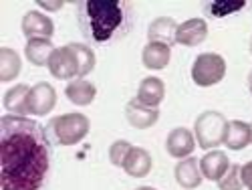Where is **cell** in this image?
I'll list each match as a JSON object with an SVG mask.
<instances>
[{"label": "cell", "instance_id": "obj_1", "mask_svg": "<svg viewBox=\"0 0 252 190\" xmlns=\"http://www.w3.org/2000/svg\"><path fill=\"white\" fill-rule=\"evenodd\" d=\"M51 154V138L40 123L12 114L0 117L2 190H45Z\"/></svg>", "mask_w": 252, "mask_h": 190}, {"label": "cell", "instance_id": "obj_2", "mask_svg": "<svg viewBox=\"0 0 252 190\" xmlns=\"http://www.w3.org/2000/svg\"><path fill=\"white\" fill-rule=\"evenodd\" d=\"M77 20L87 40L105 45L131 31L133 6L123 0H83L77 2Z\"/></svg>", "mask_w": 252, "mask_h": 190}, {"label": "cell", "instance_id": "obj_3", "mask_svg": "<svg viewBox=\"0 0 252 190\" xmlns=\"http://www.w3.org/2000/svg\"><path fill=\"white\" fill-rule=\"evenodd\" d=\"M91 130V121L83 114H65L49 121V138L61 146H75Z\"/></svg>", "mask_w": 252, "mask_h": 190}, {"label": "cell", "instance_id": "obj_4", "mask_svg": "<svg viewBox=\"0 0 252 190\" xmlns=\"http://www.w3.org/2000/svg\"><path fill=\"white\" fill-rule=\"evenodd\" d=\"M226 117L220 112H204L198 115L194 134L196 142L204 150H212V148L224 144V134H226Z\"/></svg>", "mask_w": 252, "mask_h": 190}, {"label": "cell", "instance_id": "obj_5", "mask_svg": "<svg viewBox=\"0 0 252 190\" xmlns=\"http://www.w3.org/2000/svg\"><path fill=\"white\" fill-rule=\"evenodd\" d=\"M226 75V61L218 53H202L192 65V79L200 87H212Z\"/></svg>", "mask_w": 252, "mask_h": 190}, {"label": "cell", "instance_id": "obj_6", "mask_svg": "<svg viewBox=\"0 0 252 190\" xmlns=\"http://www.w3.org/2000/svg\"><path fill=\"white\" fill-rule=\"evenodd\" d=\"M47 67H49L51 75L61 79V81L79 79V63H77V57H75V53H73V49L69 45L55 49V53L51 55Z\"/></svg>", "mask_w": 252, "mask_h": 190}, {"label": "cell", "instance_id": "obj_7", "mask_svg": "<svg viewBox=\"0 0 252 190\" xmlns=\"http://www.w3.org/2000/svg\"><path fill=\"white\" fill-rule=\"evenodd\" d=\"M57 105V91L53 85L49 83L40 81L36 83L34 87H31V93H29V114L36 115V117H43L47 115L53 108Z\"/></svg>", "mask_w": 252, "mask_h": 190}, {"label": "cell", "instance_id": "obj_8", "mask_svg": "<svg viewBox=\"0 0 252 190\" xmlns=\"http://www.w3.org/2000/svg\"><path fill=\"white\" fill-rule=\"evenodd\" d=\"M20 29H23L25 37L31 40V38H51L53 33H55V25L53 20L38 12V10H29L25 16H23V23H20Z\"/></svg>", "mask_w": 252, "mask_h": 190}, {"label": "cell", "instance_id": "obj_9", "mask_svg": "<svg viewBox=\"0 0 252 190\" xmlns=\"http://www.w3.org/2000/svg\"><path fill=\"white\" fill-rule=\"evenodd\" d=\"M125 117L127 121L137 130H148L159 119V110L158 108H150V105L141 103L137 97L131 99L127 105H125Z\"/></svg>", "mask_w": 252, "mask_h": 190}, {"label": "cell", "instance_id": "obj_10", "mask_svg": "<svg viewBox=\"0 0 252 190\" xmlns=\"http://www.w3.org/2000/svg\"><path fill=\"white\" fill-rule=\"evenodd\" d=\"M194 148H196V138L188 128L172 130L170 136H167V140H165V150L172 158H182L184 160L188 156H192Z\"/></svg>", "mask_w": 252, "mask_h": 190}, {"label": "cell", "instance_id": "obj_11", "mask_svg": "<svg viewBox=\"0 0 252 190\" xmlns=\"http://www.w3.org/2000/svg\"><path fill=\"white\" fill-rule=\"evenodd\" d=\"M208 37V25L204 18H190L178 27L176 33V43L184 47H196L202 45Z\"/></svg>", "mask_w": 252, "mask_h": 190}, {"label": "cell", "instance_id": "obj_12", "mask_svg": "<svg viewBox=\"0 0 252 190\" xmlns=\"http://www.w3.org/2000/svg\"><path fill=\"white\" fill-rule=\"evenodd\" d=\"M174 174H176V182H178L182 188H186V190L198 188V186L202 184V178H204V176H202V170H200L198 158H192V156L180 160V162L176 164Z\"/></svg>", "mask_w": 252, "mask_h": 190}, {"label": "cell", "instance_id": "obj_13", "mask_svg": "<svg viewBox=\"0 0 252 190\" xmlns=\"http://www.w3.org/2000/svg\"><path fill=\"white\" fill-rule=\"evenodd\" d=\"M230 168V162H228V156L220 150H210L206 156H202L200 160V170H202V176L206 180H212V182H218L226 170Z\"/></svg>", "mask_w": 252, "mask_h": 190}, {"label": "cell", "instance_id": "obj_14", "mask_svg": "<svg viewBox=\"0 0 252 190\" xmlns=\"http://www.w3.org/2000/svg\"><path fill=\"white\" fill-rule=\"evenodd\" d=\"M178 23L170 16H159L156 18L154 23L150 25L148 29V38L150 43H161V45H167L172 47L176 43V33H178Z\"/></svg>", "mask_w": 252, "mask_h": 190}, {"label": "cell", "instance_id": "obj_15", "mask_svg": "<svg viewBox=\"0 0 252 190\" xmlns=\"http://www.w3.org/2000/svg\"><path fill=\"white\" fill-rule=\"evenodd\" d=\"M123 170L127 172L129 176L133 178H143L148 176L150 170H152V156L148 150H143V148H131L127 158L123 162Z\"/></svg>", "mask_w": 252, "mask_h": 190}, {"label": "cell", "instance_id": "obj_16", "mask_svg": "<svg viewBox=\"0 0 252 190\" xmlns=\"http://www.w3.org/2000/svg\"><path fill=\"white\" fill-rule=\"evenodd\" d=\"M252 142V132H250V123H244L240 119H232L226 125V134H224V144L230 150H242Z\"/></svg>", "mask_w": 252, "mask_h": 190}, {"label": "cell", "instance_id": "obj_17", "mask_svg": "<svg viewBox=\"0 0 252 190\" xmlns=\"http://www.w3.org/2000/svg\"><path fill=\"white\" fill-rule=\"evenodd\" d=\"M170 57H172V49L167 45H161V43H148L141 51L143 65L152 71H159V69L167 67Z\"/></svg>", "mask_w": 252, "mask_h": 190}, {"label": "cell", "instance_id": "obj_18", "mask_svg": "<svg viewBox=\"0 0 252 190\" xmlns=\"http://www.w3.org/2000/svg\"><path fill=\"white\" fill-rule=\"evenodd\" d=\"M165 97V85L163 81L158 77H145L139 83V89H137V99L150 108H158V105L163 101Z\"/></svg>", "mask_w": 252, "mask_h": 190}, {"label": "cell", "instance_id": "obj_19", "mask_svg": "<svg viewBox=\"0 0 252 190\" xmlns=\"http://www.w3.org/2000/svg\"><path fill=\"white\" fill-rule=\"evenodd\" d=\"M29 93H31V87L25 85V83L10 87L4 93V108L12 115H23L25 117V114H29Z\"/></svg>", "mask_w": 252, "mask_h": 190}, {"label": "cell", "instance_id": "obj_20", "mask_svg": "<svg viewBox=\"0 0 252 190\" xmlns=\"http://www.w3.org/2000/svg\"><path fill=\"white\" fill-rule=\"evenodd\" d=\"M53 53H55V47L51 43V38H31L25 47V55L34 67L49 65V59Z\"/></svg>", "mask_w": 252, "mask_h": 190}, {"label": "cell", "instance_id": "obj_21", "mask_svg": "<svg viewBox=\"0 0 252 190\" xmlns=\"http://www.w3.org/2000/svg\"><path fill=\"white\" fill-rule=\"evenodd\" d=\"M65 95L75 105H89V103H93V99L97 95V89L87 79H73L65 89Z\"/></svg>", "mask_w": 252, "mask_h": 190}, {"label": "cell", "instance_id": "obj_22", "mask_svg": "<svg viewBox=\"0 0 252 190\" xmlns=\"http://www.w3.org/2000/svg\"><path fill=\"white\" fill-rule=\"evenodd\" d=\"M20 69H23V61L18 53L8 47L0 49V81H12L20 73Z\"/></svg>", "mask_w": 252, "mask_h": 190}, {"label": "cell", "instance_id": "obj_23", "mask_svg": "<svg viewBox=\"0 0 252 190\" xmlns=\"http://www.w3.org/2000/svg\"><path fill=\"white\" fill-rule=\"evenodd\" d=\"M77 57V63H79V79L87 77L93 69H95V53L91 47L87 45H81V43H71L69 45Z\"/></svg>", "mask_w": 252, "mask_h": 190}, {"label": "cell", "instance_id": "obj_24", "mask_svg": "<svg viewBox=\"0 0 252 190\" xmlns=\"http://www.w3.org/2000/svg\"><path fill=\"white\" fill-rule=\"evenodd\" d=\"M240 168L242 166H238V164H230L226 174L218 180L220 190H240L244 186L242 184V176H240Z\"/></svg>", "mask_w": 252, "mask_h": 190}, {"label": "cell", "instance_id": "obj_25", "mask_svg": "<svg viewBox=\"0 0 252 190\" xmlns=\"http://www.w3.org/2000/svg\"><path fill=\"white\" fill-rule=\"evenodd\" d=\"M131 148H133V146H131L129 142H125V140L113 142L111 148H109V160H111V164L123 168V162H125V158H127V154H129Z\"/></svg>", "mask_w": 252, "mask_h": 190}, {"label": "cell", "instance_id": "obj_26", "mask_svg": "<svg viewBox=\"0 0 252 190\" xmlns=\"http://www.w3.org/2000/svg\"><path fill=\"white\" fill-rule=\"evenodd\" d=\"M246 6V2H210L206 4L208 8V14L212 16H226V14H232V12H238Z\"/></svg>", "mask_w": 252, "mask_h": 190}, {"label": "cell", "instance_id": "obj_27", "mask_svg": "<svg viewBox=\"0 0 252 190\" xmlns=\"http://www.w3.org/2000/svg\"><path fill=\"white\" fill-rule=\"evenodd\" d=\"M240 176H242V184H244L248 190H252V160L246 162V164L240 168Z\"/></svg>", "mask_w": 252, "mask_h": 190}, {"label": "cell", "instance_id": "obj_28", "mask_svg": "<svg viewBox=\"0 0 252 190\" xmlns=\"http://www.w3.org/2000/svg\"><path fill=\"white\" fill-rule=\"evenodd\" d=\"M38 6H43L47 10H59L63 8V2H38Z\"/></svg>", "mask_w": 252, "mask_h": 190}, {"label": "cell", "instance_id": "obj_29", "mask_svg": "<svg viewBox=\"0 0 252 190\" xmlns=\"http://www.w3.org/2000/svg\"><path fill=\"white\" fill-rule=\"evenodd\" d=\"M135 190H158V188H152V186H139V188H135Z\"/></svg>", "mask_w": 252, "mask_h": 190}, {"label": "cell", "instance_id": "obj_30", "mask_svg": "<svg viewBox=\"0 0 252 190\" xmlns=\"http://www.w3.org/2000/svg\"><path fill=\"white\" fill-rule=\"evenodd\" d=\"M248 87H250V91H252V71H250V75H248Z\"/></svg>", "mask_w": 252, "mask_h": 190}, {"label": "cell", "instance_id": "obj_31", "mask_svg": "<svg viewBox=\"0 0 252 190\" xmlns=\"http://www.w3.org/2000/svg\"><path fill=\"white\" fill-rule=\"evenodd\" d=\"M250 53H252V38H250Z\"/></svg>", "mask_w": 252, "mask_h": 190}, {"label": "cell", "instance_id": "obj_32", "mask_svg": "<svg viewBox=\"0 0 252 190\" xmlns=\"http://www.w3.org/2000/svg\"><path fill=\"white\" fill-rule=\"evenodd\" d=\"M250 132H252V123H250ZM250 144H252V142H250Z\"/></svg>", "mask_w": 252, "mask_h": 190}]
</instances>
